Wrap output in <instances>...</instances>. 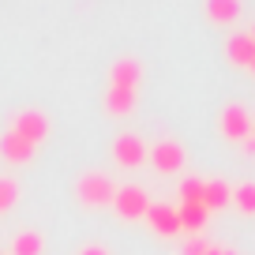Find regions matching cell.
Returning <instances> with one entry per match:
<instances>
[{"instance_id": "obj_1", "label": "cell", "mask_w": 255, "mask_h": 255, "mask_svg": "<svg viewBox=\"0 0 255 255\" xmlns=\"http://www.w3.org/2000/svg\"><path fill=\"white\" fill-rule=\"evenodd\" d=\"M8 131H11V135H19L23 143H30L34 150H38V146L49 139V117L41 109H19L15 117L8 120Z\"/></svg>"}, {"instance_id": "obj_2", "label": "cell", "mask_w": 255, "mask_h": 255, "mask_svg": "<svg viewBox=\"0 0 255 255\" xmlns=\"http://www.w3.org/2000/svg\"><path fill=\"white\" fill-rule=\"evenodd\" d=\"M75 195H79L83 207H109L113 195H117V184L105 173H83L75 184Z\"/></svg>"}, {"instance_id": "obj_3", "label": "cell", "mask_w": 255, "mask_h": 255, "mask_svg": "<svg viewBox=\"0 0 255 255\" xmlns=\"http://www.w3.org/2000/svg\"><path fill=\"white\" fill-rule=\"evenodd\" d=\"M109 207L117 210L120 222H139V218H146V210H150V195H146L143 188L124 184V188H117V195H113Z\"/></svg>"}, {"instance_id": "obj_4", "label": "cell", "mask_w": 255, "mask_h": 255, "mask_svg": "<svg viewBox=\"0 0 255 255\" xmlns=\"http://www.w3.org/2000/svg\"><path fill=\"white\" fill-rule=\"evenodd\" d=\"M218 131H222L229 143H244V139L255 131V120L240 102H233V105H225L222 117H218Z\"/></svg>"}, {"instance_id": "obj_5", "label": "cell", "mask_w": 255, "mask_h": 255, "mask_svg": "<svg viewBox=\"0 0 255 255\" xmlns=\"http://www.w3.org/2000/svg\"><path fill=\"white\" fill-rule=\"evenodd\" d=\"M184 146L176 143V139H158V143L146 150V161H150L158 173H165V176H173V173H180L184 169Z\"/></svg>"}, {"instance_id": "obj_6", "label": "cell", "mask_w": 255, "mask_h": 255, "mask_svg": "<svg viewBox=\"0 0 255 255\" xmlns=\"http://www.w3.org/2000/svg\"><path fill=\"white\" fill-rule=\"evenodd\" d=\"M146 150H150V146H146L139 135H131V131H124V135L113 139V161H117L120 169H139V165H146Z\"/></svg>"}, {"instance_id": "obj_7", "label": "cell", "mask_w": 255, "mask_h": 255, "mask_svg": "<svg viewBox=\"0 0 255 255\" xmlns=\"http://www.w3.org/2000/svg\"><path fill=\"white\" fill-rule=\"evenodd\" d=\"M139 83H143V64H139L135 56H120V60L109 68V87L139 90Z\"/></svg>"}, {"instance_id": "obj_8", "label": "cell", "mask_w": 255, "mask_h": 255, "mask_svg": "<svg viewBox=\"0 0 255 255\" xmlns=\"http://www.w3.org/2000/svg\"><path fill=\"white\" fill-rule=\"evenodd\" d=\"M146 225H150L154 233H161V237H176V233H180L176 207H169V203H150V210H146Z\"/></svg>"}, {"instance_id": "obj_9", "label": "cell", "mask_w": 255, "mask_h": 255, "mask_svg": "<svg viewBox=\"0 0 255 255\" xmlns=\"http://www.w3.org/2000/svg\"><path fill=\"white\" fill-rule=\"evenodd\" d=\"M225 56H229L233 68H252L255 64V41L248 30L240 34H229V41H225Z\"/></svg>"}, {"instance_id": "obj_10", "label": "cell", "mask_w": 255, "mask_h": 255, "mask_svg": "<svg viewBox=\"0 0 255 255\" xmlns=\"http://www.w3.org/2000/svg\"><path fill=\"white\" fill-rule=\"evenodd\" d=\"M135 105H139V90H120V87L105 90V113L109 117H131Z\"/></svg>"}, {"instance_id": "obj_11", "label": "cell", "mask_w": 255, "mask_h": 255, "mask_svg": "<svg viewBox=\"0 0 255 255\" xmlns=\"http://www.w3.org/2000/svg\"><path fill=\"white\" fill-rule=\"evenodd\" d=\"M229 199H233V184L229 180H203V207H207V214L225 210Z\"/></svg>"}, {"instance_id": "obj_12", "label": "cell", "mask_w": 255, "mask_h": 255, "mask_svg": "<svg viewBox=\"0 0 255 255\" xmlns=\"http://www.w3.org/2000/svg\"><path fill=\"white\" fill-rule=\"evenodd\" d=\"M203 11H207L210 23L229 26V23H237V19H240L244 4H240V0H207V4H203Z\"/></svg>"}, {"instance_id": "obj_13", "label": "cell", "mask_w": 255, "mask_h": 255, "mask_svg": "<svg viewBox=\"0 0 255 255\" xmlns=\"http://www.w3.org/2000/svg\"><path fill=\"white\" fill-rule=\"evenodd\" d=\"M0 158L11 161V165H26V161L34 158V146L23 143L19 135H11V131H4V135H0Z\"/></svg>"}, {"instance_id": "obj_14", "label": "cell", "mask_w": 255, "mask_h": 255, "mask_svg": "<svg viewBox=\"0 0 255 255\" xmlns=\"http://www.w3.org/2000/svg\"><path fill=\"white\" fill-rule=\"evenodd\" d=\"M176 218H180V229L184 233H195V237H199V229L210 222L207 207H199V203H180V207H176Z\"/></svg>"}, {"instance_id": "obj_15", "label": "cell", "mask_w": 255, "mask_h": 255, "mask_svg": "<svg viewBox=\"0 0 255 255\" xmlns=\"http://www.w3.org/2000/svg\"><path fill=\"white\" fill-rule=\"evenodd\" d=\"M41 252H45V237L34 233V229H23V233L11 237V252L8 255H41Z\"/></svg>"}, {"instance_id": "obj_16", "label": "cell", "mask_w": 255, "mask_h": 255, "mask_svg": "<svg viewBox=\"0 0 255 255\" xmlns=\"http://www.w3.org/2000/svg\"><path fill=\"white\" fill-rule=\"evenodd\" d=\"M233 207L240 210V214H255V180H244V184H237L233 188Z\"/></svg>"}, {"instance_id": "obj_17", "label": "cell", "mask_w": 255, "mask_h": 255, "mask_svg": "<svg viewBox=\"0 0 255 255\" xmlns=\"http://www.w3.org/2000/svg\"><path fill=\"white\" fill-rule=\"evenodd\" d=\"M176 195H180V203H199L203 207V180L199 176H184L176 184Z\"/></svg>"}, {"instance_id": "obj_18", "label": "cell", "mask_w": 255, "mask_h": 255, "mask_svg": "<svg viewBox=\"0 0 255 255\" xmlns=\"http://www.w3.org/2000/svg\"><path fill=\"white\" fill-rule=\"evenodd\" d=\"M15 203H19V184L11 180V176H0V214L11 210Z\"/></svg>"}, {"instance_id": "obj_19", "label": "cell", "mask_w": 255, "mask_h": 255, "mask_svg": "<svg viewBox=\"0 0 255 255\" xmlns=\"http://www.w3.org/2000/svg\"><path fill=\"white\" fill-rule=\"evenodd\" d=\"M210 244H214V240H207V237H191L188 244H184V252H180V255H207V252H210Z\"/></svg>"}, {"instance_id": "obj_20", "label": "cell", "mask_w": 255, "mask_h": 255, "mask_svg": "<svg viewBox=\"0 0 255 255\" xmlns=\"http://www.w3.org/2000/svg\"><path fill=\"white\" fill-rule=\"evenodd\" d=\"M79 255H109V248L94 240V244H83V252H79Z\"/></svg>"}, {"instance_id": "obj_21", "label": "cell", "mask_w": 255, "mask_h": 255, "mask_svg": "<svg viewBox=\"0 0 255 255\" xmlns=\"http://www.w3.org/2000/svg\"><path fill=\"white\" fill-rule=\"evenodd\" d=\"M207 255H237V252H233V248H222V244H210Z\"/></svg>"}, {"instance_id": "obj_22", "label": "cell", "mask_w": 255, "mask_h": 255, "mask_svg": "<svg viewBox=\"0 0 255 255\" xmlns=\"http://www.w3.org/2000/svg\"><path fill=\"white\" fill-rule=\"evenodd\" d=\"M240 146H244V154H252V158H255V131H252V135H248Z\"/></svg>"}, {"instance_id": "obj_23", "label": "cell", "mask_w": 255, "mask_h": 255, "mask_svg": "<svg viewBox=\"0 0 255 255\" xmlns=\"http://www.w3.org/2000/svg\"><path fill=\"white\" fill-rule=\"evenodd\" d=\"M248 34H252V41H255V23H252V30H248Z\"/></svg>"}, {"instance_id": "obj_24", "label": "cell", "mask_w": 255, "mask_h": 255, "mask_svg": "<svg viewBox=\"0 0 255 255\" xmlns=\"http://www.w3.org/2000/svg\"><path fill=\"white\" fill-rule=\"evenodd\" d=\"M248 72H252V75H255V64H252V68H248Z\"/></svg>"}, {"instance_id": "obj_25", "label": "cell", "mask_w": 255, "mask_h": 255, "mask_svg": "<svg viewBox=\"0 0 255 255\" xmlns=\"http://www.w3.org/2000/svg\"><path fill=\"white\" fill-rule=\"evenodd\" d=\"M0 255H4V252H0Z\"/></svg>"}]
</instances>
